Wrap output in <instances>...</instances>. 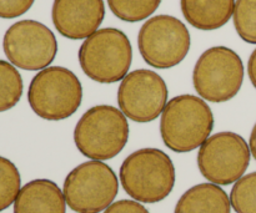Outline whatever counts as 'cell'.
<instances>
[{
    "label": "cell",
    "instance_id": "2",
    "mask_svg": "<svg viewBox=\"0 0 256 213\" xmlns=\"http://www.w3.org/2000/svg\"><path fill=\"white\" fill-rule=\"evenodd\" d=\"M119 175L124 191L142 204H156L166 199L176 177L172 159L158 149L132 152L122 164Z\"/></svg>",
    "mask_w": 256,
    "mask_h": 213
},
{
    "label": "cell",
    "instance_id": "16",
    "mask_svg": "<svg viewBox=\"0 0 256 213\" xmlns=\"http://www.w3.org/2000/svg\"><path fill=\"white\" fill-rule=\"evenodd\" d=\"M22 75L10 62L0 60V112L12 110L22 95Z\"/></svg>",
    "mask_w": 256,
    "mask_h": 213
},
{
    "label": "cell",
    "instance_id": "10",
    "mask_svg": "<svg viewBox=\"0 0 256 213\" xmlns=\"http://www.w3.org/2000/svg\"><path fill=\"white\" fill-rule=\"evenodd\" d=\"M2 49L10 64L26 71H38L46 69L54 61L58 41L46 25L26 19L6 30Z\"/></svg>",
    "mask_w": 256,
    "mask_h": 213
},
{
    "label": "cell",
    "instance_id": "15",
    "mask_svg": "<svg viewBox=\"0 0 256 213\" xmlns=\"http://www.w3.org/2000/svg\"><path fill=\"white\" fill-rule=\"evenodd\" d=\"M174 213H232L226 192L214 184H199L179 199Z\"/></svg>",
    "mask_w": 256,
    "mask_h": 213
},
{
    "label": "cell",
    "instance_id": "12",
    "mask_svg": "<svg viewBox=\"0 0 256 213\" xmlns=\"http://www.w3.org/2000/svg\"><path fill=\"white\" fill-rule=\"evenodd\" d=\"M105 16L104 0H54L55 29L70 40L86 39L98 31Z\"/></svg>",
    "mask_w": 256,
    "mask_h": 213
},
{
    "label": "cell",
    "instance_id": "18",
    "mask_svg": "<svg viewBox=\"0 0 256 213\" xmlns=\"http://www.w3.org/2000/svg\"><path fill=\"white\" fill-rule=\"evenodd\" d=\"M19 170L10 160L0 156V212L9 209L22 190Z\"/></svg>",
    "mask_w": 256,
    "mask_h": 213
},
{
    "label": "cell",
    "instance_id": "7",
    "mask_svg": "<svg viewBox=\"0 0 256 213\" xmlns=\"http://www.w3.org/2000/svg\"><path fill=\"white\" fill-rule=\"evenodd\" d=\"M244 81V64L234 50L214 46L202 52L192 71V84L204 100L226 102L234 99Z\"/></svg>",
    "mask_w": 256,
    "mask_h": 213
},
{
    "label": "cell",
    "instance_id": "5",
    "mask_svg": "<svg viewBox=\"0 0 256 213\" xmlns=\"http://www.w3.org/2000/svg\"><path fill=\"white\" fill-rule=\"evenodd\" d=\"M78 57L80 67L89 79L100 84H114L129 72L132 47L122 30L105 27L84 40Z\"/></svg>",
    "mask_w": 256,
    "mask_h": 213
},
{
    "label": "cell",
    "instance_id": "19",
    "mask_svg": "<svg viewBox=\"0 0 256 213\" xmlns=\"http://www.w3.org/2000/svg\"><path fill=\"white\" fill-rule=\"evenodd\" d=\"M230 204L236 213H256V172L235 182L230 194Z\"/></svg>",
    "mask_w": 256,
    "mask_h": 213
},
{
    "label": "cell",
    "instance_id": "3",
    "mask_svg": "<svg viewBox=\"0 0 256 213\" xmlns=\"http://www.w3.org/2000/svg\"><path fill=\"white\" fill-rule=\"evenodd\" d=\"M128 140L126 116L110 105H98L88 110L74 130V142L79 152L94 161L114 159L124 150Z\"/></svg>",
    "mask_w": 256,
    "mask_h": 213
},
{
    "label": "cell",
    "instance_id": "13",
    "mask_svg": "<svg viewBox=\"0 0 256 213\" xmlns=\"http://www.w3.org/2000/svg\"><path fill=\"white\" fill-rule=\"evenodd\" d=\"M14 213H66V201L55 182L32 180L20 190L14 202Z\"/></svg>",
    "mask_w": 256,
    "mask_h": 213
},
{
    "label": "cell",
    "instance_id": "17",
    "mask_svg": "<svg viewBox=\"0 0 256 213\" xmlns=\"http://www.w3.org/2000/svg\"><path fill=\"white\" fill-rule=\"evenodd\" d=\"M162 0H108L110 10L122 21L138 22L156 11Z\"/></svg>",
    "mask_w": 256,
    "mask_h": 213
},
{
    "label": "cell",
    "instance_id": "11",
    "mask_svg": "<svg viewBox=\"0 0 256 213\" xmlns=\"http://www.w3.org/2000/svg\"><path fill=\"white\" fill-rule=\"evenodd\" d=\"M168 86L162 77L146 69L134 70L122 80L118 90L120 111L135 122L154 121L168 104Z\"/></svg>",
    "mask_w": 256,
    "mask_h": 213
},
{
    "label": "cell",
    "instance_id": "9",
    "mask_svg": "<svg viewBox=\"0 0 256 213\" xmlns=\"http://www.w3.org/2000/svg\"><path fill=\"white\" fill-rule=\"evenodd\" d=\"M250 147L239 134L218 132L200 146L198 167L212 184L229 186L239 181L250 165Z\"/></svg>",
    "mask_w": 256,
    "mask_h": 213
},
{
    "label": "cell",
    "instance_id": "4",
    "mask_svg": "<svg viewBox=\"0 0 256 213\" xmlns=\"http://www.w3.org/2000/svg\"><path fill=\"white\" fill-rule=\"evenodd\" d=\"M82 86L72 70L49 66L40 70L29 85L28 102L32 111L48 121H62L79 110Z\"/></svg>",
    "mask_w": 256,
    "mask_h": 213
},
{
    "label": "cell",
    "instance_id": "22",
    "mask_svg": "<svg viewBox=\"0 0 256 213\" xmlns=\"http://www.w3.org/2000/svg\"><path fill=\"white\" fill-rule=\"evenodd\" d=\"M104 213H150L140 202L132 200H120L110 205Z\"/></svg>",
    "mask_w": 256,
    "mask_h": 213
},
{
    "label": "cell",
    "instance_id": "21",
    "mask_svg": "<svg viewBox=\"0 0 256 213\" xmlns=\"http://www.w3.org/2000/svg\"><path fill=\"white\" fill-rule=\"evenodd\" d=\"M35 0H0V17L14 19L22 16L32 6Z\"/></svg>",
    "mask_w": 256,
    "mask_h": 213
},
{
    "label": "cell",
    "instance_id": "14",
    "mask_svg": "<svg viewBox=\"0 0 256 213\" xmlns=\"http://www.w3.org/2000/svg\"><path fill=\"white\" fill-rule=\"evenodd\" d=\"M180 6L192 26L210 31L229 21L234 14L235 0H180Z\"/></svg>",
    "mask_w": 256,
    "mask_h": 213
},
{
    "label": "cell",
    "instance_id": "1",
    "mask_svg": "<svg viewBox=\"0 0 256 213\" xmlns=\"http://www.w3.org/2000/svg\"><path fill=\"white\" fill-rule=\"evenodd\" d=\"M214 115L209 105L194 95L172 97L160 120V135L165 146L184 154L196 150L210 137Z\"/></svg>",
    "mask_w": 256,
    "mask_h": 213
},
{
    "label": "cell",
    "instance_id": "20",
    "mask_svg": "<svg viewBox=\"0 0 256 213\" xmlns=\"http://www.w3.org/2000/svg\"><path fill=\"white\" fill-rule=\"evenodd\" d=\"M232 17L239 36L245 42L256 44V0H236Z\"/></svg>",
    "mask_w": 256,
    "mask_h": 213
},
{
    "label": "cell",
    "instance_id": "23",
    "mask_svg": "<svg viewBox=\"0 0 256 213\" xmlns=\"http://www.w3.org/2000/svg\"><path fill=\"white\" fill-rule=\"evenodd\" d=\"M248 75H249L252 86L256 89V49L252 52L249 61H248Z\"/></svg>",
    "mask_w": 256,
    "mask_h": 213
},
{
    "label": "cell",
    "instance_id": "6",
    "mask_svg": "<svg viewBox=\"0 0 256 213\" xmlns=\"http://www.w3.org/2000/svg\"><path fill=\"white\" fill-rule=\"evenodd\" d=\"M119 181L110 166L102 161H88L69 172L64 181L65 201L76 213H100L112 205Z\"/></svg>",
    "mask_w": 256,
    "mask_h": 213
},
{
    "label": "cell",
    "instance_id": "24",
    "mask_svg": "<svg viewBox=\"0 0 256 213\" xmlns=\"http://www.w3.org/2000/svg\"><path fill=\"white\" fill-rule=\"evenodd\" d=\"M249 144H250V152H252V155L256 160V124L254 125V127H252V134H250Z\"/></svg>",
    "mask_w": 256,
    "mask_h": 213
},
{
    "label": "cell",
    "instance_id": "8",
    "mask_svg": "<svg viewBox=\"0 0 256 213\" xmlns=\"http://www.w3.org/2000/svg\"><path fill=\"white\" fill-rule=\"evenodd\" d=\"M138 47L146 64L155 69L179 65L190 50V34L184 22L172 15H156L144 22Z\"/></svg>",
    "mask_w": 256,
    "mask_h": 213
}]
</instances>
